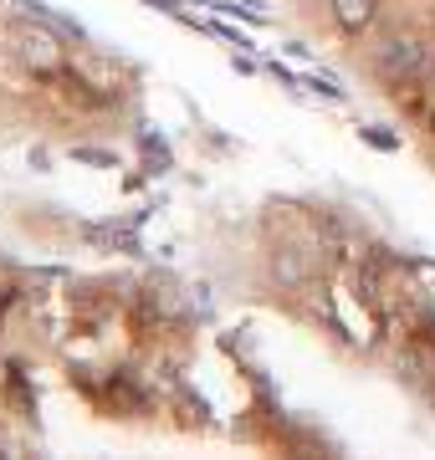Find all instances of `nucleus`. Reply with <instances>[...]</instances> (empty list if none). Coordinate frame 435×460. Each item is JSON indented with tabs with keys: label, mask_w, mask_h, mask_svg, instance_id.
I'll list each match as a JSON object with an SVG mask.
<instances>
[{
	"label": "nucleus",
	"mask_w": 435,
	"mask_h": 460,
	"mask_svg": "<svg viewBox=\"0 0 435 460\" xmlns=\"http://www.w3.org/2000/svg\"><path fill=\"white\" fill-rule=\"evenodd\" d=\"M431 47L425 36L415 31H389L379 47H368V72H374V83H385V93L404 83H420L425 72H431Z\"/></svg>",
	"instance_id": "nucleus-1"
},
{
	"label": "nucleus",
	"mask_w": 435,
	"mask_h": 460,
	"mask_svg": "<svg viewBox=\"0 0 435 460\" xmlns=\"http://www.w3.org/2000/svg\"><path fill=\"white\" fill-rule=\"evenodd\" d=\"M359 138L368 148H379V154H400V133H385V128H374V123H359Z\"/></svg>",
	"instance_id": "nucleus-5"
},
{
	"label": "nucleus",
	"mask_w": 435,
	"mask_h": 460,
	"mask_svg": "<svg viewBox=\"0 0 435 460\" xmlns=\"http://www.w3.org/2000/svg\"><path fill=\"white\" fill-rule=\"evenodd\" d=\"M72 164H93V169H118V154L93 144H72Z\"/></svg>",
	"instance_id": "nucleus-4"
},
{
	"label": "nucleus",
	"mask_w": 435,
	"mask_h": 460,
	"mask_svg": "<svg viewBox=\"0 0 435 460\" xmlns=\"http://www.w3.org/2000/svg\"><path fill=\"white\" fill-rule=\"evenodd\" d=\"M431 133H435V113H431Z\"/></svg>",
	"instance_id": "nucleus-8"
},
{
	"label": "nucleus",
	"mask_w": 435,
	"mask_h": 460,
	"mask_svg": "<svg viewBox=\"0 0 435 460\" xmlns=\"http://www.w3.org/2000/svg\"><path fill=\"white\" fill-rule=\"evenodd\" d=\"M379 5L385 0H328V16H333V26L343 36H364V31H374Z\"/></svg>",
	"instance_id": "nucleus-3"
},
{
	"label": "nucleus",
	"mask_w": 435,
	"mask_h": 460,
	"mask_svg": "<svg viewBox=\"0 0 435 460\" xmlns=\"http://www.w3.org/2000/svg\"><path fill=\"white\" fill-rule=\"evenodd\" d=\"M267 271H271L277 287H287V292H302V287H313V277H318V266L307 261V251L302 246H271Z\"/></svg>",
	"instance_id": "nucleus-2"
},
{
	"label": "nucleus",
	"mask_w": 435,
	"mask_h": 460,
	"mask_svg": "<svg viewBox=\"0 0 435 460\" xmlns=\"http://www.w3.org/2000/svg\"><path fill=\"white\" fill-rule=\"evenodd\" d=\"M410 271H415L425 287H435V261H425V256H410Z\"/></svg>",
	"instance_id": "nucleus-7"
},
{
	"label": "nucleus",
	"mask_w": 435,
	"mask_h": 460,
	"mask_svg": "<svg viewBox=\"0 0 435 460\" xmlns=\"http://www.w3.org/2000/svg\"><path fill=\"white\" fill-rule=\"evenodd\" d=\"M307 87H313L318 98H328V102H349V93H343L333 77H323V72H307Z\"/></svg>",
	"instance_id": "nucleus-6"
}]
</instances>
